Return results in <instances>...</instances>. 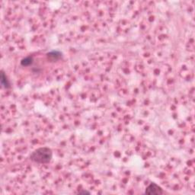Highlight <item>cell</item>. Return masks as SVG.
I'll list each match as a JSON object with an SVG mask.
<instances>
[{"label": "cell", "mask_w": 195, "mask_h": 195, "mask_svg": "<svg viewBox=\"0 0 195 195\" xmlns=\"http://www.w3.org/2000/svg\"><path fill=\"white\" fill-rule=\"evenodd\" d=\"M162 194H164V191H163L162 188L153 182L150 183V184L148 185L145 190V194L159 195Z\"/></svg>", "instance_id": "7a4b0ae2"}, {"label": "cell", "mask_w": 195, "mask_h": 195, "mask_svg": "<svg viewBox=\"0 0 195 195\" xmlns=\"http://www.w3.org/2000/svg\"><path fill=\"white\" fill-rule=\"evenodd\" d=\"M47 56H48V59H50L51 61L54 62L60 60L62 56H63V54H62L61 52L58 51V50H52V51L49 52L48 54H47Z\"/></svg>", "instance_id": "3957f363"}, {"label": "cell", "mask_w": 195, "mask_h": 195, "mask_svg": "<svg viewBox=\"0 0 195 195\" xmlns=\"http://www.w3.org/2000/svg\"><path fill=\"white\" fill-rule=\"evenodd\" d=\"M1 85L5 88H9L11 87V85H10V82L8 81L7 76H6V73L3 71L1 72Z\"/></svg>", "instance_id": "277c9868"}, {"label": "cell", "mask_w": 195, "mask_h": 195, "mask_svg": "<svg viewBox=\"0 0 195 195\" xmlns=\"http://www.w3.org/2000/svg\"><path fill=\"white\" fill-rule=\"evenodd\" d=\"M31 161L38 164H48L53 158V152L48 147H41L35 149L29 156Z\"/></svg>", "instance_id": "6da1fadb"}, {"label": "cell", "mask_w": 195, "mask_h": 195, "mask_svg": "<svg viewBox=\"0 0 195 195\" xmlns=\"http://www.w3.org/2000/svg\"><path fill=\"white\" fill-rule=\"evenodd\" d=\"M78 194H89L90 192H89V191H79Z\"/></svg>", "instance_id": "8992f818"}, {"label": "cell", "mask_w": 195, "mask_h": 195, "mask_svg": "<svg viewBox=\"0 0 195 195\" xmlns=\"http://www.w3.org/2000/svg\"><path fill=\"white\" fill-rule=\"evenodd\" d=\"M33 63V58L31 57H27L21 61V65L23 66H28Z\"/></svg>", "instance_id": "5b68a950"}]
</instances>
